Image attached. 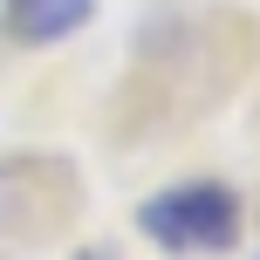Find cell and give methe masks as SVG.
<instances>
[{"label":"cell","mask_w":260,"mask_h":260,"mask_svg":"<svg viewBox=\"0 0 260 260\" xmlns=\"http://www.w3.org/2000/svg\"><path fill=\"white\" fill-rule=\"evenodd\" d=\"M240 192L233 185H212V178H192V185H171V192H151L137 206V233L151 247L178 253V260H206V253H233L240 247Z\"/></svg>","instance_id":"obj_1"},{"label":"cell","mask_w":260,"mask_h":260,"mask_svg":"<svg viewBox=\"0 0 260 260\" xmlns=\"http://www.w3.org/2000/svg\"><path fill=\"white\" fill-rule=\"evenodd\" d=\"M89 14H96V0H0V27L21 48H55L76 27H89Z\"/></svg>","instance_id":"obj_2"},{"label":"cell","mask_w":260,"mask_h":260,"mask_svg":"<svg viewBox=\"0 0 260 260\" xmlns=\"http://www.w3.org/2000/svg\"><path fill=\"white\" fill-rule=\"evenodd\" d=\"M76 260H117V253H96V247H89V253H76Z\"/></svg>","instance_id":"obj_3"}]
</instances>
